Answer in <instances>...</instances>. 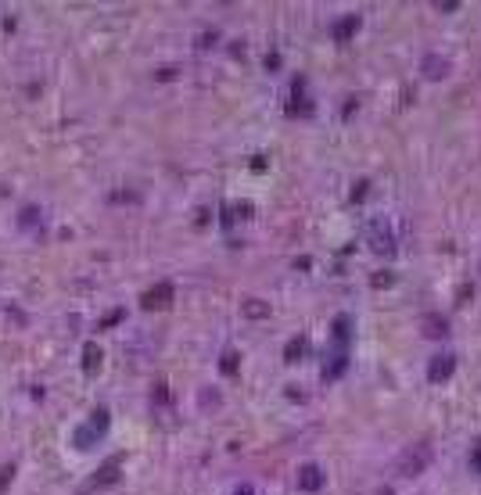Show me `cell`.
Masks as SVG:
<instances>
[{"label":"cell","instance_id":"6da1fadb","mask_svg":"<svg viewBox=\"0 0 481 495\" xmlns=\"http://www.w3.org/2000/svg\"><path fill=\"white\" fill-rule=\"evenodd\" d=\"M449 370H453V359H445V363H442V359H434V363H431V377H445Z\"/></svg>","mask_w":481,"mask_h":495}]
</instances>
